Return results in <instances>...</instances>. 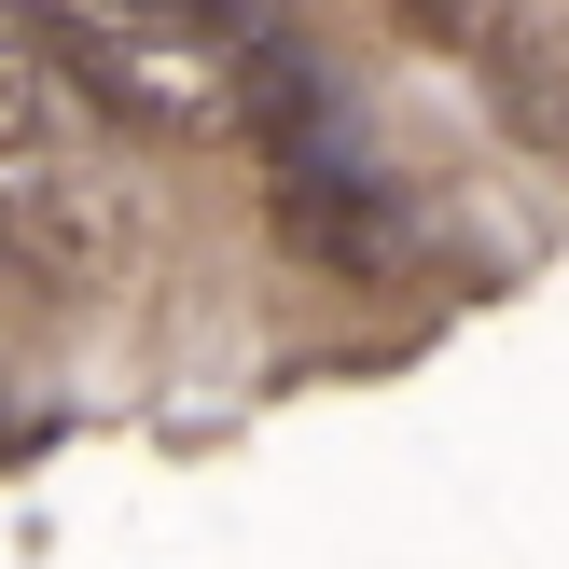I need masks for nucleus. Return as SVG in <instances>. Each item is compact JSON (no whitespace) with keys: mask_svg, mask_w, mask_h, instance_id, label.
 Segmentation results:
<instances>
[{"mask_svg":"<svg viewBox=\"0 0 569 569\" xmlns=\"http://www.w3.org/2000/svg\"><path fill=\"white\" fill-rule=\"evenodd\" d=\"M0 28L111 139H237L250 126L264 0H0Z\"/></svg>","mask_w":569,"mask_h":569,"instance_id":"nucleus-1","label":"nucleus"},{"mask_svg":"<svg viewBox=\"0 0 569 569\" xmlns=\"http://www.w3.org/2000/svg\"><path fill=\"white\" fill-rule=\"evenodd\" d=\"M0 264L42 278V292H83L111 264V209L98 167H83V111L56 98V70L0 28Z\"/></svg>","mask_w":569,"mask_h":569,"instance_id":"nucleus-2","label":"nucleus"}]
</instances>
